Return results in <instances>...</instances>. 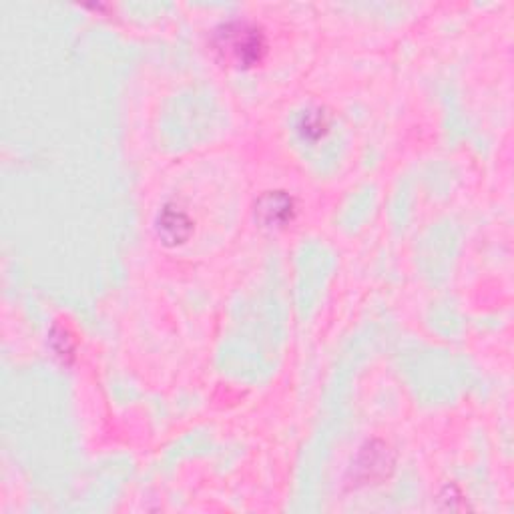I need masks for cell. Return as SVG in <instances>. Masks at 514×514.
<instances>
[{
	"instance_id": "cell-1",
	"label": "cell",
	"mask_w": 514,
	"mask_h": 514,
	"mask_svg": "<svg viewBox=\"0 0 514 514\" xmlns=\"http://www.w3.org/2000/svg\"><path fill=\"white\" fill-rule=\"evenodd\" d=\"M217 57L235 69H253L268 55V39L262 27L247 21H229L213 35Z\"/></svg>"
},
{
	"instance_id": "cell-2",
	"label": "cell",
	"mask_w": 514,
	"mask_h": 514,
	"mask_svg": "<svg viewBox=\"0 0 514 514\" xmlns=\"http://www.w3.org/2000/svg\"><path fill=\"white\" fill-rule=\"evenodd\" d=\"M296 199L286 191H268L255 203V217L264 227L282 229L296 219Z\"/></svg>"
},
{
	"instance_id": "cell-4",
	"label": "cell",
	"mask_w": 514,
	"mask_h": 514,
	"mask_svg": "<svg viewBox=\"0 0 514 514\" xmlns=\"http://www.w3.org/2000/svg\"><path fill=\"white\" fill-rule=\"evenodd\" d=\"M394 460L390 456V450L388 446L380 444V442H370L362 452H360V458H358V464H356V470L360 472L362 480H374L376 476H384L388 474V470L392 468Z\"/></svg>"
},
{
	"instance_id": "cell-3",
	"label": "cell",
	"mask_w": 514,
	"mask_h": 514,
	"mask_svg": "<svg viewBox=\"0 0 514 514\" xmlns=\"http://www.w3.org/2000/svg\"><path fill=\"white\" fill-rule=\"evenodd\" d=\"M157 235L163 245L167 247H179L189 241L193 235V219L189 213L177 205H165L155 221Z\"/></svg>"
},
{
	"instance_id": "cell-5",
	"label": "cell",
	"mask_w": 514,
	"mask_h": 514,
	"mask_svg": "<svg viewBox=\"0 0 514 514\" xmlns=\"http://www.w3.org/2000/svg\"><path fill=\"white\" fill-rule=\"evenodd\" d=\"M328 129H330V121H328V115L322 111H308L302 117L300 133L304 135V139L316 141V139L324 137L328 133Z\"/></svg>"
}]
</instances>
